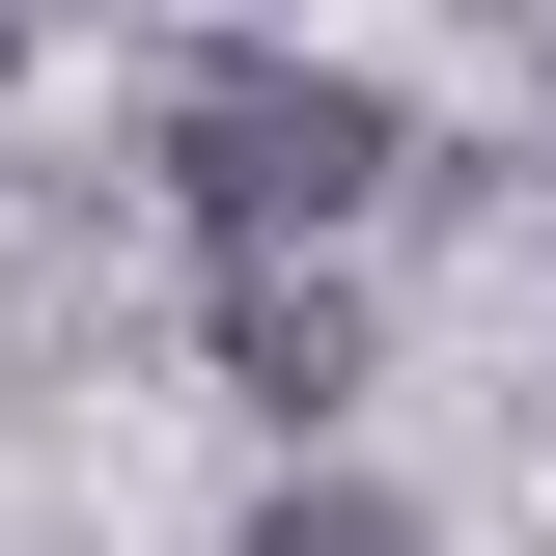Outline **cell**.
Returning <instances> with one entry per match:
<instances>
[{
	"label": "cell",
	"mask_w": 556,
	"mask_h": 556,
	"mask_svg": "<svg viewBox=\"0 0 556 556\" xmlns=\"http://www.w3.org/2000/svg\"><path fill=\"white\" fill-rule=\"evenodd\" d=\"M390 167H417L390 84H334V56H195V84H167V195H195L223 251H334Z\"/></svg>",
	"instance_id": "1"
},
{
	"label": "cell",
	"mask_w": 556,
	"mask_h": 556,
	"mask_svg": "<svg viewBox=\"0 0 556 556\" xmlns=\"http://www.w3.org/2000/svg\"><path fill=\"white\" fill-rule=\"evenodd\" d=\"M223 390H251V417H334V390H362V306H334L306 251H251V278H223Z\"/></svg>",
	"instance_id": "2"
},
{
	"label": "cell",
	"mask_w": 556,
	"mask_h": 556,
	"mask_svg": "<svg viewBox=\"0 0 556 556\" xmlns=\"http://www.w3.org/2000/svg\"><path fill=\"white\" fill-rule=\"evenodd\" d=\"M0 56H28V28H0Z\"/></svg>",
	"instance_id": "3"
}]
</instances>
